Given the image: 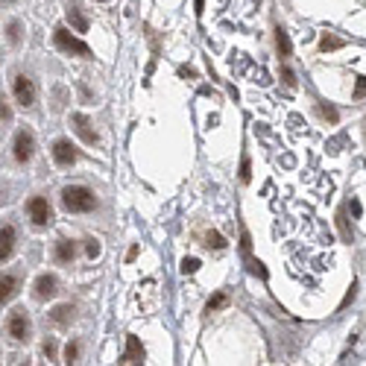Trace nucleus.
Wrapping results in <instances>:
<instances>
[{"label":"nucleus","instance_id":"obj_4","mask_svg":"<svg viewBox=\"0 0 366 366\" xmlns=\"http://www.w3.org/2000/svg\"><path fill=\"white\" fill-rule=\"evenodd\" d=\"M27 214H30L35 229H47L53 223V205L47 202V197H32L27 202Z\"/></svg>","mask_w":366,"mask_h":366},{"label":"nucleus","instance_id":"obj_5","mask_svg":"<svg viewBox=\"0 0 366 366\" xmlns=\"http://www.w3.org/2000/svg\"><path fill=\"white\" fill-rule=\"evenodd\" d=\"M12 155H15L18 164L32 162V155H35V135H32L30 129H21L18 135H15V146H12Z\"/></svg>","mask_w":366,"mask_h":366},{"label":"nucleus","instance_id":"obj_28","mask_svg":"<svg viewBox=\"0 0 366 366\" xmlns=\"http://www.w3.org/2000/svg\"><path fill=\"white\" fill-rule=\"evenodd\" d=\"M44 355H47V360H56V343H53V340H47V343H44Z\"/></svg>","mask_w":366,"mask_h":366},{"label":"nucleus","instance_id":"obj_12","mask_svg":"<svg viewBox=\"0 0 366 366\" xmlns=\"http://www.w3.org/2000/svg\"><path fill=\"white\" fill-rule=\"evenodd\" d=\"M73 129L79 132V138L85 144H97V141H100V138H97V132L91 129V120L85 117V115H73Z\"/></svg>","mask_w":366,"mask_h":366},{"label":"nucleus","instance_id":"obj_8","mask_svg":"<svg viewBox=\"0 0 366 366\" xmlns=\"http://www.w3.org/2000/svg\"><path fill=\"white\" fill-rule=\"evenodd\" d=\"M59 293V278L53 273H44L35 278V287H32V296L39 299V302H47V299H53Z\"/></svg>","mask_w":366,"mask_h":366},{"label":"nucleus","instance_id":"obj_7","mask_svg":"<svg viewBox=\"0 0 366 366\" xmlns=\"http://www.w3.org/2000/svg\"><path fill=\"white\" fill-rule=\"evenodd\" d=\"M77 158H79V150L73 146L68 138H59L53 141V162L59 167H70V164H77Z\"/></svg>","mask_w":366,"mask_h":366},{"label":"nucleus","instance_id":"obj_26","mask_svg":"<svg viewBox=\"0 0 366 366\" xmlns=\"http://www.w3.org/2000/svg\"><path fill=\"white\" fill-rule=\"evenodd\" d=\"M85 252H88V258H100V240H88Z\"/></svg>","mask_w":366,"mask_h":366},{"label":"nucleus","instance_id":"obj_25","mask_svg":"<svg viewBox=\"0 0 366 366\" xmlns=\"http://www.w3.org/2000/svg\"><path fill=\"white\" fill-rule=\"evenodd\" d=\"M249 170H252V167H249V158L243 155V162H240V182H249V179H252Z\"/></svg>","mask_w":366,"mask_h":366},{"label":"nucleus","instance_id":"obj_18","mask_svg":"<svg viewBox=\"0 0 366 366\" xmlns=\"http://www.w3.org/2000/svg\"><path fill=\"white\" fill-rule=\"evenodd\" d=\"M337 226H340V238H343L346 243H351V238H355V231L349 229V217H346V211H343V209L337 211Z\"/></svg>","mask_w":366,"mask_h":366},{"label":"nucleus","instance_id":"obj_31","mask_svg":"<svg viewBox=\"0 0 366 366\" xmlns=\"http://www.w3.org/2000/svg\"><path fill=\"white\" fill-rule=\"evenodd\" d=\"M193 6H197V15H202V9H205V0H193Z\"/></svg>","mask_w":366,"mask_h":366},{"label":"nucleus","instance_id":"obj_23","mask_svg":"<svg viewBox=\"0 0 366 366\" xmlns=\"http://www.w3.org/2000/svg\"><path fill=\"white\" fill-rule=\"evenodd\" d=\"M205 247L209 249H226V240H223V235H217V231H209V235H205Z\"/></svg>","mask_w":366,"mask_h":366},{"label":"nucleus","instance_id":"obj_2","mask_svg":"<svg viewBox=\"0 0 366 366\" xmlns=\"http://www.w3.org/2000/svg\"><path fill=\"white\" fill-rule=\"evenodd\" d=\"M6 334L15 340V343H27V340L32 337V320H30V314L23 311V308H15L9 314V320H6Z\"/></svg>","mask_w":366,"mask_h":366},{"label":"nucleus","instance_id":"obj_27","mask_svg":"<svg viewBox=\"0 0 366 366\" xmlns=\"http://www.w3.org/2000/svg\"><path fill=\"white\" fill-rule=\"evenodd\" d=\"M0 120H3V124H9V120H12V112H9V106H6L3 97H0Z\"/></svg>","mask_w":366,"mask_h":366},{"label":"nucleus","instance_id":"obj_21","mask_svg":"<svg viewBox=\"0 0 366 366\" xmlns=\"http://www.w3.org/2000/svg\"><path fill=\"white\" fill-rule=\"evenodd\" d=\"M320 115H322V120H328V124H337V120H340V112L334 106H328V103H320Z\"/></svg>","mask_w":366,"mask_h":366},{"label":"nucleus","instance_id":"obj_13","mask_svg":"<svg viewBox=\"0 0 366 366\" xmlns=\"http://www.w3.org/2000/svg\"><path fill=\"white\" fill-rule=\"evenodd\" d=\"M120 363H144V349L138 343V337H129L126 340V351L120 355Z\"/></svg>","mask_w":366,"mask_h":366},{"label":"nucleus","instance_id":"obj_20","mask_svg":"<svg viewBox=\"0 0 366 366\" xmlns=\"http://www.w3.org/2000/svg\"><path fill=\"white\" fill-rule=\"evenodd\" d=\"M6 39H9L12 47H18V44H21V23H18V21H12L9 27H6Z\"/></svg>","mask_w":366,"mask_h":366},{"label":"nucleus","instance_id":"obj_24","mask_svg":"<svg viewBox=\"0 0 366 366\" xmlns=\"http://www.w3.org/2000/svg\"><path fill=\"white\" fill-rule=\"evenodd\" d=\"M197 270H200V261L197 258H185V261H182V273H185V276H193Z\"/></svg>","mask_w":366,"mask_h":366},{"label":"nucleus","instance_id":"obj_3","mask_svg":"<svg viewBox=\"0 0 366 366\" xmlns=\"http://www.w3.org/2000/svg\"><path fill=\"white\" fill-rule=\"evenodd\" d=\"M53 41H56L59 50H65V53L82 56V59H88V56H91V47L85 44V41H79L77 35H70L68 27H56V30H53Z\"/></svg>","mask_w":366,"mask_h":366},{"label":"nucleus","instance_id":"obj_1","mask_svg":"<svg viewBox=\"0 0 366 366\" xmlns=\"http://www.w3.org/2000/svg\"><path fill=\"white\" fill-rule=\"evenodd\" d=\"M62 205H65V211H70V214H88V211L97 209V197H94L91 188L70 185V188L62 191Z\"/></svg>","mask_w":366,"mask_h":366},{"label":"nucleus","instance_id":"obj_22","mask_svg":"<svg viewBox=\"0 0 366 366\" xmlns=\"http://www.w3.org/2000/svg\"><path fill=\"white\" fill-rule=\"evenodd\" d=\"M65 363H79V343L77 340H70L65 346Z\"/></svg>","mask_w":366,"mask_h":366},{"label":"nucleus","instance_id":"obj_10","mask_svg":"<svg viewBox=\"0 0 366 366\" xmlns=\"http://www.w3.org/2000/svg\"><path fill=\"white\" fill-rule=\"evenodd\" d=\"M53 258L59 264H73V258H77V243L73 240H56V247H53Z\"/></svg>","mask_w":366,"mask_h":366},{"label":"nucleus","instance_id":"obj_30","mask_svg":"<svg viewBox=\"0 0 366 366\" xmlns=\"http://www.w3.org/2000/svg\"><path fill=\"white\" fill-rule=\"evenodd\" d=\"M363 94H366V79L360 77V79H358V91H355V97H363Z\"/></svg>","mask_w":366,"mask_h":366},{"label":"nucleus","instance_id":"obj_17","mask_svg":"<svg viewBox=\"0 0 366 366\" xmlns=\"http://www.w3.org/2000/svg\"><path fill=\"white\" fill-rule=\"evenodd\" d=\"M223 308H229V293H214V296L209 299V305H205V311L209 314H214V311H223Z\"/></svg>","mask_w":366,"mask_h":366},{"label":"nucleus","instance_id":"obj_33","mask_svg":"<svg viewBox=\"0 0 366 366\" xmlns=\"http://www.w3.org/2000/svg\"><path fill=\"white\" fill-rule=\"evenodd\" d=\"M100 3H106V0H100Z\"/></svg>","mask_w":366,"mask_h":366},{"label":"nucleus","instance_id":"obj_11","mask_svg":"<svg viewBox=\"0 0 366 366\" xmlns=\"http://www.w3.org/2000/svg\"><path fill=\"white\" fill-rule=\"evenodd\" d=\"M18 290H21V278H18V276H9V273L0 276V305L9 302Z\"/></svg>","mask_w":366,"mask_h":366},{"label":"nucleus","instance_id":"obj_19","mask_svg":"<svg viewBox=\"0 0 366 366\" xmlns=\"http://www.w3.org/2000/svg\"><path fill=\"white\" fill-rule=\"evenodd\" d=\"M346 41L343 39H337V35H322V41H320V50L322 53H331V50H340Z\"/></svg>","mask_w":366,"mask_h":366},{"label":"nucleus","instance_id":"obj_9","mask_svg":"<svg viewBox=\"0 0 366 366\" xmlns=\"http://www.w3.org/2000/svg\"><path fill=\"white\" fill-rule=\"evenodd\" d=\"M18 247V231L15 226H0V264L9 261Z\"/></svg>","mask_w":366,"mask_h":366},{"label":"nucleus","instance_id":"obj_15","mask_svg":"<svg viewBox=\"0 0 366 366\" xmlns=\"http://www.w3.org/2000/svg\"><path fill=\"white\" fill-rule=\"evenodd\" d=\"M276 50H278V56H282V59H290V53H293L290 35H287V30H282V27L276 30Z\"/></svg>","mask_w":366,"mask_h":366},{"label":"nucleus","instance_id":"obj_32","mask_svg":"<svg viewBox=\"0 0 366 366\" xmlns=\"http://www.w3.org/2000/svg\"><path fill=\"white\" fill-rule=\"evenodd\" d=\"M351 211H355V217H360V202L358 200H351Z\"/></svg>","mask_w":366,"mask_h":366},{"label":"nucleus","instance_id":"obj_16","mask_svg":"<svg viewBox=\"0 0 366 366\" xmlns=\"http://www.w3.org/2000/svg\"><path fill=\"white\" fill-rule=\"evenodd\" d=\"M68 21L73 23V30H77V32H85V30H88V21L82 18V12H79L77 3H70V6H68Z\"/></svg>","mask_w":366,"mask_h":366},{"label":"nucleus","instance_id":"obj_6","mask_svg":"<svg viewBox=\"0 0 366 366\" xmlns=\"http://www.w3.org/2000/svg\"><path fill=\"white\" fill-rule=\"evenodd\" d=\"M12 94H15V100H18V106H23V108H32L35 106V97H39V91H35V82L30 79V77H15V82H12Z\"/></svg>","mask_w":366,"mask_h":366},{"label":"nucleus","instance_id":"obj_14","mask_svg":"<svg viewBox=\"0 0 366 366\" xmlns=\"http://www.w3.org/2000/svg\"><path fill=\"white\" fill-rule=\"evenodd\" d=\"M73 314H77V311H73V305H59V308L50 311V320H53L59 328H65V325L73 322Z\"/></svg>","mask_w":366,"mask_h":366},{"label":"nucleus","instance_id":"obj_29","mask_svg":"<svg viewBox=\"0 0 366 366\" xmlns=\"http://www.w3.org/2000/svg\"><path fill=\"white\" fill-rule=\"evenodd\" d=\"M282 77H285L287 85H296V77H293V70H290V68H282Z\"/></svg>","mask_w":366,"mask_h":366}]
</instances>
